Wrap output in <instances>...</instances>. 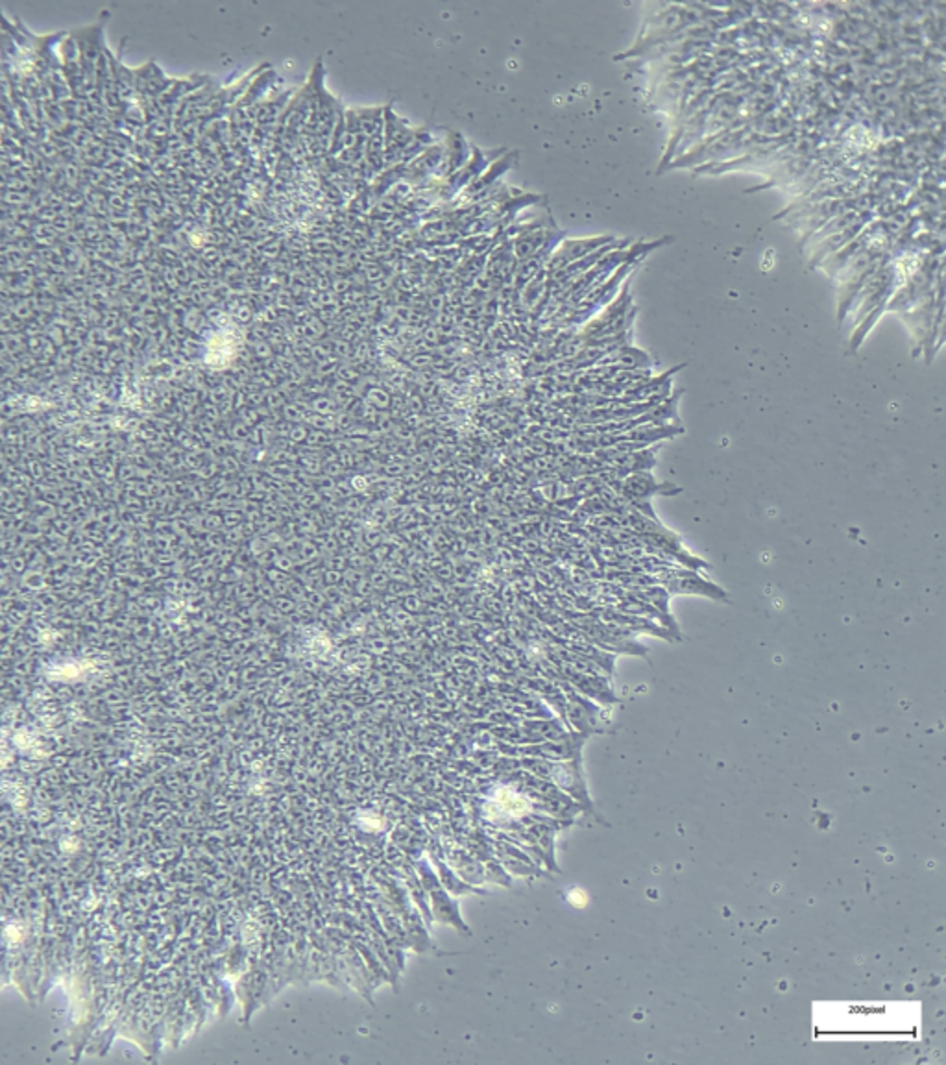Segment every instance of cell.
<instances>
[{"mask_svg":"<svg viewBox=\"0 0 946 1065\" xmlns=\"http://www.w3.org/2000/svg\"><path fill=\"white\" fill-rule=\"evenodd\" d=\"M620 492L630 501L638 505L649 503L653 496H676L682 492L680 487L671 483H658L651 472H636L621 480Z\"/></svg>","mask_w":946,"mask_h":1065,"instance_id":"2","label":"cell"},{"mask_svg":"<svg viewBox=\"0 0 946 1065\" xmlns=\"http://www.w3.org/2000/svg\"><path fill=\"white\" fill-rule=\"evenodd\" d=\"M494 804L497 808V813L505 814V816H512V818H520L531 813V803L520 795L516 790L508 788V786H499L494 792Z\"/></svg>","mask_w":946,"mask_h":1065,"instance_id":"3","label":"cell"},{"mask_svg":"<svg viewBox=\"0 0 946 1065\" xmlns=\"http://www.w3.org/2000/svg\"><path fill=\"white\" fill-rule=\"evenodd\" d=\"M662 586L669 594L703 595V598H710L714 602H728V594L724 592V588L717 586L715 583H712L705 575H701L697 570H690V568L675 570V572L666 574Z\"/></svg>","mask_w":946,"mask_h":1065,"instance_id":"1","label":"cell"},{"mask_svg":"<svg viewBox=\"0 0 946 1065\" xmlns=\"http://www.w3.org/2000/svg\"><path fill=\"white\" fill-rule=\"evenodd\" d=\"M359 822H361V825H363L366 831H377V829L381 827V820H379L377 816H372V814H368V813H364V814L359 818Z\"/></svg>","mask_w":946,"mask_h":1065,"instance_id":"4","label":"cell"}]
</instances>
